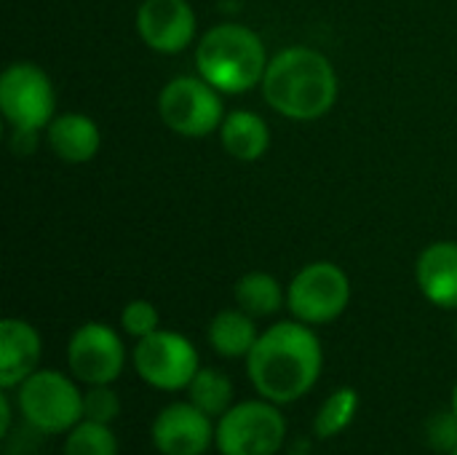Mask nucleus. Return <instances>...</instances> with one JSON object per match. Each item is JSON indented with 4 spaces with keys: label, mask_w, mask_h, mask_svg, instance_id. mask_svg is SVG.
<instances>
[{
    "label": "nucleus",
    "mask_w": 457,
    "mask_h": 455,
    "mask_svg": "<svg viewBox=\"0 0 457 455\" xmlns=\"http://www.w3.org/2000/svg\"><path fill=\"white\" fill-rule=\"evenodd\" d=\"M324 367V351L303 322H278L260 333L246 357V375L257 394L273 405H292L305 397Z\"/></svg>",
    "instance_id": "f257e3e1"
},
{
    "label": "nucleus",
    "mask_w": 457,
    "mask_h": 455,
    "mask_svg": "<svg viewBox=\"0 0 457 455\" xmlns=\"http://www.w3.org/2000/svg\"><path fill=\"white\" fill-rule=\"evenodd\" d=\"M265 102L292 121H316L337 99V75L332 62L313 48L292 46L278 51L262 78Z\"/></svg>",
    "instance_id": "f03ea898"
},
{
    "label": "nucleus",
    "mask_w": 457,
    "mask_h": 455,
    "mask_svg": "<svg viewBox=\"0 0 457 455\" xmlns=\"http://www.w3.org/2000/svg\"><path fill=\"white\" fill-rule=\"evenodd\" d=\"M268 62L262 38L241 24L212 27L195 48L201 78L225 94H244L262 83Z\"/></svg>",
    "instance_id": "7ed1b4c3"
},
{
    "label": "nucleus",
    "mask_w": 457,
    "mask_h": 455,
    "mask_svg": "<svg viewBox=\"0 0 457 455\" xmlns=\"http://www.w3.org/2000/svg\"><path fill=\"white\" fill-rule=\"evenodd\" d=\"M16 405L40 434H67L83 421V392L59 370H35L19 386Z\"/></svg>",
    "instance_id": "20e7f679"
},
{
    "label": "nucleus",
    "mask_w": 457,
    "mask_h": 455,
    "mask_svg": "<svg viewBox=\"0 0 457 455\" xmlns=\"http://www.w3.org/2000/svg\"><path fill=\"white\" fill-rule=\"evenodd\" d=\"M287 442V418L268 400L236 402L217 418L214 445L220 455H278Z\"/></svg>",
    "instance_id": "39448f33"
},
{
    "label": "nucleus",
    "mask_w": 457,
    "mask_h": 455,
    "mask_svg": "<svg viewBox=\"0 0 457 455\" xmlns=\"http://www.w3.org/2000/svg\"><path fill=\"white\" fill-rule=\"evenodd\" d=\"M0 110L13 134H37L54 121L56 94L48 75L29 62H16L0 75Z\"/></svg>",
    "instance_id": "423d86ee"
},
{
    "label": "nucleus",
    "mask_w": 457,
    "mask_h": 455,
    "mask_svg": "<svg viewBox=\"0 0 457 455\" xmlns=\"http://www.w3.org/2000/svg\"><path fill=\"white\" fill-rule=\"evenodd\" d=\"M158 113L179 137H206L225 121L220 91L209 80L193 75H179L161 88Z\"/></svg>",
    "instance_id": "0eeeda50"
},
{
    "label": "nucleus",
    "mask_w": 457,
    "mask_h": 455,
    "mask_svg": "<svg viewBox=\"0 0 457 455\" xmlns=\"http://www.w3.org/2000/svg\"><path fill=\"white\" fill-rule=\"evenodd\" d=\"M351 303L348 274L335 263L305 265L287 290V306L292 316L303 324H329Z\"/></svg>",
    "instance_id": "6e6552de"
},
{
    "label": "nucleus",
    "mask_w": 457,
    "mask_h": 455,
    "mask_svg": "<svg viewBox=\"0 0 457 455\" xmlns=\"http://www.w3.org/2000/svg\"><path fill=\"white\" fill-rule=\"evenodd\" d=\"M134 370L147 386L158 392H182L190 386L201 365L195 346L185 335L171 330H155L137 341Z\"/></svg>",
    "instance_id": "1a4fd4ad"
},
{
    "label": "nucleus",
    "mask_w": 457,
    "mask_h": 455,
    "mask_svg": "<svg viewBox=\"0 0 457 455\" xmlns=\"http://www.w3.org/2000/svg\"><path fill=\"white\" fill-rule=\"evenodd\" d=\"M67 365L72 378L86 386H112L126 367L123 341L112 327L86 322L67 343Z\"/></svg>",
    "instance_id": "9d476101"
},
{
    "label": "nucleus",
    "mask_w": 457,
    "mask_h": 455,
    "mask_svg": "<svg viewBox=\"0 0 457 455\" xmlns=\"http://www.w3.org/2000/svg\"><path fill=\"white\" fill-rule=\"evenodd\" d=\"M214 418L187 400L171 402L155 416L150 440L161 455H204L214 445Z\"/></svg>",
    "instance_id": "9b49d317"
},
{
    "label": "nucleus",
    "mask_w": 457,
    "mask_h": 455,
    "mask_svg": "<svg viewBox=\"0 0 457 455\" xmlns=\"http://www.w3.org/2000/svg\"><path fill=\"white\" fill-rule=\"evenodd\" d=\"M137 29L153 51L179 54L193 43L195 13L187 0H145L137 11Z\"/></svg>",
    "instance_id": "f8f14e48"
},
{
    "label": "nucleus",
    "mask_w": 457,
    "mask_h": 455,
    "mask_svg": "<svg viewBox=\"0 0 457 455\" xmlns=\"http://www.w3.org/2000/svg\"><path fill=\"white\" fill-rule=\"evenodd\" d=\"M43 341L24 319L0 322V389H19L35 370H40Z\"/></svg>",
    "instance_id": "ddd939ff"
},
{
    "label": "nucleus",
    "mask_w": 457,
    "mask_h": 455,
    "mask_svg": "<svg viewBox=\"0 0 457 455\" xmlns=\"http://www.w3.org/2000/svg\"><path fill=\"white\" fill-rule=\"evenodd\" d=\"M415 279L423 298L439 308H457V244L436 241L426 247L415 265Z\"/></svg>",
    "instance_id": "4468645a"
},
{
    "label": "nucleus",
    "mask_w": 457,
    "mask_h": 455,
    "mask_svg": "<svg viewBox=\"0 0 457 455\" xmlns=\"http://www.w3.org/2000/svg\"><path fill=\"white\" fill-rule=\"evenodd\" d=\"M46 129H48L46 137H48L51 150L56 153V158L67 164H86L99 153L102 134H99V126L88 115L64 113V115H56Z\"/></svg>",
    "instance_id": "2eb2a0df"
},
{
    "label": "nucleus",
    "mask_w": 457,
    "mask_h": 455,
    "mask_svg": "<svg viewBox=\"0 0 457 455\" xmlns=\"http://www.w3.org/2000/svg\"><path fill=\"white\" fill-rule=\"evenodd\" d=\"M220 137H222L225 153L233 156L236 161H257L270 147L268 123L257 113H249V110H236L225 115L220 126Z\"/></svg>",
    "instance_id": "dca6fc26"
},
{
    "label": "nucleus",
    "mask_w": 457,
    "mask_h": 455,
    "mask_svg": "<svg viewBox=\"0 0 457 455\" xmlns=\"http://www.w3.org/2000/svg\"><path fill=\"white\" fill-rule=\"evenodd\" d=\"M206 338H209V346L222 359H246L260 333H257L254 316H249L241 308H225L209 322Z\"/></svg>",
    "instance_id": "f3484780"
},
{
    "label": "nucleus",
    "mask_w": 457,
    "mask_h": 455,
    "mask_svg": "<svg viewBox=\"0 0 457 455\" xmlns=\"http://www.w3.org/2000/svg\"><path fill=\"white\" fill-rule=\"evenodd\" d=\"M236 303L241 311H246L254 319H265L278 314L284 306V290L276 282V276L265 271H252L238 279L236 284Z\"/></svg>",
    "instance_id": "a211bd4d"
},
{
    "label": "nucleus",
    "mask_w": 457,
    "mask_h": 455,
    "mask_svg": "<svg viewBox=\"0 0 457 455\" xmlns=\"http://www.w3.org/2000/svg\"><path fill=\"white\" fill-rule=\"evenodd\" d=\"M185 392H187V400L212 418H220L233 408V383L220 370L201 367Z\"/></svg>",
    "instance_id": "6ab92c4d"
},
{
    "label": "nucleus",
    "mask_w": 457,
    "mask_h": 455,
    "mask_svg": "<svg viewBox=\"0 0 457 455\" xmlns=\"http://www.w3.org/2000/svg\"><path fill=\"white\" fill-rule=\"evenodd\" d=\"M356 413H359V394H356V389L343 386V389L332 392L324 400V405L319 408V413L313 418V434L319 440H332L353 424Z\"/></svg>",
    "instance_id": "aec40b11"
},
{
    "label": "nucleus",
    "mask_w": 457,
    "mask_h": 455,
    "mask_svg": "<svg viewBox=\"0 0 457 455\" xmlns=\"http://www.w3.org/2000/svg\"><path fill=\"white\" fill-rule=\"evenodd\" d=\"M64 455H118V437L107 424L83 418L64 437Z\"/></svg>",
    "instance_id": "412c9836"
},
{
    "label": "nucleus",
    "mask_w": 457,
    "mask_h": 455,
    "mask_svg": "<svg viewBox=\"0 0 457 455\" xmlns=\"http://www.w3.org/2000/svg\"><path fill=\"white\" fill-rule=\"evenodd\" d=\"M120 416V397L110 386H88L83 394V418L96 424H112Z\"/></svg>",
    "instance_id": "4be33fe9"
},
{
    "label": "nucleus",
    "mask_w": 457,
    "mask_h": 455,
    "mask_svg": "<svg viewBox=\"0 0 457 455\" xmlns=\"http://www.w3.org/2000/svg\"><path fill=\"white\" fill-rule=\"evenodd\" d=\"M120 327L126 335L142 341L145 335L158 330V308L147 300H131L120 311Z\"/></svg>",
    "instance_id": "5701e85b"
},
{
    "label": "nucleus",
    "mask_w": 457,
    "mask_h": 455,
    "mask_svg": "<svg viewBox=\"0 0 457 455\" xmlns=\"http://www.w3.org/2000/svg\"><path fill=\"white\" fill-rule=\"evenodd\" d=\"M426 434H428V445L431 448H436V451L450 455L457 448V416L453 410L436 413L428 421Z\"/></svg>",
    "instance_id": "b1692460"
},
{
    "label": "nucleus",
    "mask_w": 457,
    "mask_h": 455,
    "mask_svg": "<svg viewBox=\"0 0 457 455\" xmlns=\"http://www.w3.org/2000/svg\"><path fill=\"white\" fill-rule=\"evenodd\" d=\"M11 424H13V413H11V397H8V392L3 389V394H0V437H8V432H11Z\"/></svg>",
    "instance_id": "393cba45"
},
{
    "label": "nucleus",
    "mask_w": 457,
    "mask_h": 455,
    "mask_svg": "<svg viewBox=\"0 0 457 455\" xmlns=\"http://www.w3.org/2000/svg\"><path fill=\"white\" fill-rule=\"evenodd\" d=\"M450 410L457 416V383H455V389H453V408H450Z\"/></svg>",
    "instance_id": "a878e982"
},
{
    "label": "nucleus",
    "mask_w": 457,
    "mask_h": 455,
    "mask_svg": "<svg viewBox=\"0 0 457 455\" xmlns=\"http://www.w3.org/2000/svg\"><path fill=\"white\" fill-rule=\"evenodd\" d=\"M450 455H457V448H455V451H453V453H450Z\"/></svg>",
    "instance_id": "bb28decb"
}]
</instances>
